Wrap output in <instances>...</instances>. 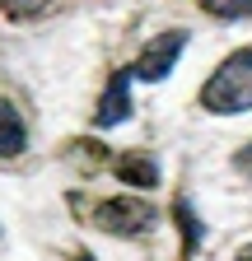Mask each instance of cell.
Listing matches in <instances>:
<instances>
[{"mask_svg":"<svg viewBox=\"0 0 252 261\" xmlns=\"http://www.w3.org/2000/svg\"><path fill=\"white\" fill-rule=\"evenodd\" d=\"M178 224H182L187 252H196V247H201V224H196V215H192V205H187V201H178Z\"/></svg>","mask_w":252,"mask_h":261,"instance_id":"9c48e42d","label":"cell"},{"mask_svg":"<svg viewBox=\"0 0 252 261\" xmlns=\"http://www.w3.org/2000/svg\"><path fill=\"white\" fill-rule=\"evenodd\" d=\"M201 108L219 117L252 112V47H238L215 65V75L201 84Z\"/></svg>","mask_w":252,"mask_h":261,"instance_id":"6da1fadb","label":"cell"},{"mask_svg":"<svg viewBox=\"0 0 252 261\" xmlns=\"http://www.w3.org/2000/svg\"><path fill=\"white\" fill-rule=\"evenodd\" d=\"M196 5L215 19H247L252 14V0H196Z\"/></svg>","mask_w":252,"mask_h":261,"instance_id":"ba28073f","label":"cell"},{"mask_svg":"<svg viewBox=\"0 0 252 261\" xmlns=\"http://www.w3.org/2000/svg\"><path fill=\"white\" fill-rule=\"evenodd\" d=\"M234 163H238V168H243V173L252 177V140H247V145L238 149V159H234Z\"/></svg>","mask_w":252,"mask_h":261,"instance_id":"30bf717a","label":"cell"},{"mask_svg":"<svg viewBox=\"0 0 252 261\" xmlns=\"http://www.w3.org/2000/svg\"><path fill=\"white\" fill-rule=\"evenodd\" d=\"M126 117H131V70H117L108 93H103V103H98V112H93V126H117Z\"/></svg>","mask_w":252,"mask_h":261,"instance_id":"277c9868","label":"cell"},{"mask_svg":"<svg viewBox=\"0 0 252 261\" xmlns=\"http://www.w3.org/2000/svg\"><path fill=\"white\" fill-rule=\"evenodd\" d=\"M93 224L117 238H140L145 228H154V205L140 201V196H112L93 210Z\"/></svg>","mask_w":252,"mask_h":261,"instance_id":"7a4b0ae2","label":"cell"},{"mask_svg":"<svg viewBox=\"0 0 252 261\" xmlns=\"http://www.w3.org/2000/svg\"><path fill=\"white\" fill-rule=\"evenodd\" d=\"M117 177L126 187H154V182H159V168H154L149 159H140V154H121L117 159Z\"/></svg>","mask_w":252,"mask_h":261,"instance_id":"8992f818","label":"cell"},{"mask_svg":"<svg viewBox=\"0 0 252 261\" xmlns=\"http://www.w3.org/2000/svg\"><path fill=\"white\" fill-rule=\"evenodd\" d=\"M47 10H52V0H0V14L14 19V23L38 19V14H47Z\"/></svg>","mask_w":252,"mask_h":261,"instance_id":"52a82bcc","label":"cell"},{"mask_svg":"<svg viewBox=\"0 0 252 261\" xmlns=\"http://www.w3.org/2000/svg\"><path fill=\"white\" fill-rule=\"evenodd\" d=\"M182 47H187V33L182 28H168V33H159V38H149V47L140 51V61L131 65V80H145V84L168 80L173 65H178V56H182Z\"/></svg>","mask_w":252,"mask_h":261,"instance_id":"3957f363","label":"cell"},{"mask_svg":"<svg viewBox=\"0 0 252 261\" xmlns=\"http://www.w3.org/2000/svg\"><path fill=\"white\" fill-rule=\"evenodd\" d=\"M234 261H252V243H243V247H238V256H234Z\"/></svg>","mask_w":252,"mask_h":261,"instance_id":"8fae6325","label":"cell"},{"mask_svg":"<svg viewBox=\"0 0 252 261\" xmlns=\"http://www.w3.org/2000/svg\"><path fill=\"white\" fill-rule=\"evenodd\" d=\"M23 145H28V126H23V117L14 112V103L0 98V159L23 154Z\"/></svg>","mask_w":252,"mask_h":261,"instance_id":"5b68a950","label":"cell"}]
</instances>
